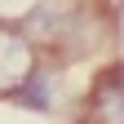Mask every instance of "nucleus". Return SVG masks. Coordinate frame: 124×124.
<instances>
[{"label":"nucleus","mask_w":124,"mask_h":124,"mask_svg":"<svg viewBox=\"0 0 124 124\" xmlns=\"http://www.w3.org/2000/svg\"><path fill=\"white\" fill-rule=\"evenodd\" d=\"M40 62V49L31 44V36L22 31V22H9L0 18V98H13L22 89V80L36 71Z\"/></svg>","instance_id":"f257e3e1"},{"label":"nucleus","mask_w":124,"mask_h":124,"mask_svg":"<svg viewBox=\"0 0 124 124\" xmlns=\"http://www.w3.org/2000/svg\"><path fill=\"white\" fill-rule=\"evenodd\" d=\"M80 124H124V62H102L84 89Z\"/></svg>","instance_id":"f03ea898"},{"label":"nucleus","mask_w":124,"mask_h":124,"mask_svg":"<svg viewBox=\"0 0 124 124\" xmlns=\"http://www.w3.org/2000/svg\"><path fill=\"white\" fill-rule=\"evenodd\" d=\"M62 71H67V62H58V58H49V53H40L36 71H31L27 80H22V89L13 93L9 102L27 106V111H40V115H49L53 106H58V98H62Z\"/></svg>","instance_id":"7ed1b4c3"},{"label":"nucleus","mask_w":124,"mask_h":124,"mask_svg":"<svg viewBox=\"0 0 124 124\" xmlns=\"http://www.w3.org/2000/svg\"><path fill=\"white\" fill-rule=\"evenodd\" d=\"M31 5H36V0H0V13H18V18H22Z\"/></svg>","instance_id":"20e7f679"}]
</instances>
